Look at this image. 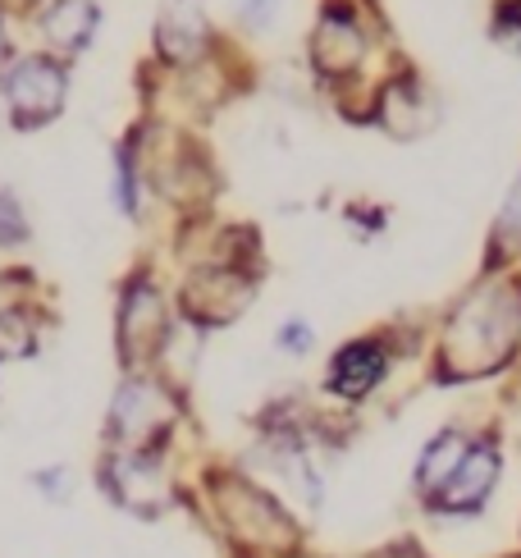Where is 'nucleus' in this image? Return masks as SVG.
Masks as SVG:
<instances>
[{
	"label": "nucleus",
	"instance_id": "f257e3e1",
	"mask_svg": "<svg viewBox=\"0 0 521 558\" xmlns=\"http://www.w3.org/2000/svg\"><path fill=\"white\" fill-rule=\"evenodd\" d=\"M521 343V284L471 289L458 312L444 320V335L435 348V380L439 385H467L504 371Z\"/></svg>",
	"mask_w": 521,
	"mask_h": 558
},
{
	"label": "nucleus",
	"instance_id": "f03ea898",
	"mask_svg": "<svg viewBox=\"0 0 521 558\" xmlns=\"http://www.w3.org/2000/svg\"><path fill=\"white\" fill-rule=\"evenodd\" d=\"M210 499H216L220 526L229 531L243 549H252L256 558H289L302 549V531L289 518L275 495H266L256 481L239 476V472H216L210 476Z\"/></svg>",
	"mask_w": 521,
	"mask_h": 558
},
{
	"label": "nucleus",
	"instance_id": "7ed1b4c3",
	"mask_svg": "<svg viewBox=\"0 0 521 558\" xmlns=\"http://www.w3.org/2000/svg\"><path fill=\"white\" fill-rule=\"evenodd\" d=\"M179 422V399L174 389L160 376H147V371H129L120 380V389L110 393L106 408V439L110 449H147L156 453V445L174 430Z\"/></svg>",
	"mask_w": 521,
	"mask_h": 558
},
{
	"label": "nucleus",
	"instance_id": "20e7f679",
	"mask_svg": "<svg viewBox=\"0 0 521 558\" xmlns=\"http://www.w3.org/2000/svg\"><path fill=\"white\" fill-rule=\"evenodd\" d=\"M0 97H5V114L14 129H41L60 120L69 97V69L51 51L14 56L0 69Z\"/></svg>",
	"mask_w": 521,
	"mask_h": 558
},
{
	"label": "nucleus",
	"instance_id": "39448f33",
	"mask_svg": "<svg viewBox=\"0 0 521 558\" xmlns=\"http://www.w3.org/2000/svg\"><path fill=\"white\" fill-rule=\"evenodd\" d=\"M252 298H256V270L210 262L187 270V279L179 284V312L183 325H193V330H225L252 307Z\"/></svg>",
	"mask_w": 521,
	"mask_h": 558
},
{
	"label": "nucleus",
	"instance_id": "423d86ee",
	"mask_svg": "<svg viewBox=\"0 0 521 558\" xmlns=\"http://www.w3.org/2000/svg\"><path fill=\"white\" fill-rule=\"evenodd\" d=\"M170 330L174 325H170V312H165L156 279L133 275L120 293V320H114V353L124 362V376L129 371H147L160 357Z\"/></svg>",
	"mask_w": 521,
	"mask_h": 558
},
{
	"label": "nucleus",
	"instance_id": "0eeeda50",
	"mask_svg": "<svg viewBox=\"0 0 521 558\" xmlns=\"http://www.w3.org/2000/svg\"><path fill=\"white\" fill-rule=\"evenodd\" d=\"M101 490L114 508H124L133 518H160L174 499L160 458L147 449H110L101 458Z\"/></svg>",
	"mask_w": 521,
	"mask_h": 558
},
{
	"label": "nucleus",
	"instance_id": "6e6552de",
	"mask_svg": "<svg viewBox=\"0 0 521 558\" xmlns=\"http://www.w3.org/2000/svg\"><path fill=\"white\" fill-rule=\"evenodd\" d=\"M306 51H312V69L329 83H343L358 74L366 60V28H362L358 10H352L348 0H329L316 19Z\"/></svg>",
	"mask_w": 521,
	"mask_h": 558
},
{
	"label": "nucleus",
	"instance_id": "1a4fd4ad",
	"mask_svg": "<svg viewBox=\"0 0 521 558\" xmlns=\"http://www.w3.org/2000/svg\"><path fill=\"white\" fill-rule=\"evenodd\" d=\"M389 371H393V348L385 335L348 339L325 366V393L339 403H362L385 385Z\"/></svg>",
	"mask_w": 521,
	"mask_h": 558
},
{
	"label": "nucleus",
	"instance_id": "9d476101",
	"mask_svg": "<svg viewBox=\"0 0 521 558\" xmlns=\"http://www.w3.org/2000/svg\"><path fill=\"white\" fill-rule=\"evenodd\" d=\"M499 476H504V449H499V439H494V435L471 439L462 468H458L453 481H448L444 490L431 499V508H435V513H444V518H476L481 508L489 504Z\"/></svg>",
	"mask_w": 521,
	"mask_h": 558
},
{
	"label": "nucleus",
	"instance_id": "9b49d317",
	"mask_svg": "<svg viewBox=\"0 0 521 558\" xmlns=\"http://www.w3.org/2000/svg\"><path fill=\"white\" fill-rule=\"evenodd\" d=\"M210 41V23H206V10L202 0H170L156 19V56L174 69H187L197 64L202 51Z\"/></svg>",
	"mask_w": 521,
	"mask_h": 558
},
{
	"label": "nucleus",
	"instance_id": "f8f14e48",
	"mask_svg": "<svg viewBox=\"0 0 521 558\" xmlns=\"http://www.w3.org/2000/svg\"><path fill=\"white\" fill-rule=\"evenodd\" d=\"M37 28L41 41L51 46V56H83L92 41H97L101 28V10L97 0H51L41 14H37Z\"/></svg>",
	"mask_w": 521,
	"mask_h": 558
},
{
	"label": "nucleus",
	"instance_id": "ddd939ff",
	"mask_svg": "<svg viewBox=\"0 0 521 558\" xmlns=\"http://www.w3.org/2000/svg\"><path fill=\"white\" fill-rule=\"evenodd\" d=\"M467 449H471V435L467 430H458V426H448V430H439V435H431V445L421 449V458H416V476H412V485H416V495L431 504L448 481H453V472L462 468V458H467Z\"/></svg>",
	"mask_w": 521,
	"mask_h": 558
},
{
	"label": "nucleus",
	"instance_id": "4468645a",
	"mask_svg": "<svg viewBox=\"0 0 521 558\" xmlns=\"http://www.w3.org/2000/svg\"><path fill=\"white\" fill-rule=\"evenodd\" d=\"M416 110L439 114V110H435V101L425 97V87H421L412 74H398V78L380 92V106H375V124L389 129L393 137H421V124L412 120Z\"/></svg>",
	"mask_w": 521,
	"mask_h": 558
},
{
	"label": "nucleus",
	"instance_id": "2eb2a0df",
	"mask_svg": "<svg viewBox=\"0 0 521 558\" xmlns=\"http://www.w3.org/2000/svg\"><path fill=\"white\" fill-rule=\"evenodd\" d=\"M512 257H521V174L508 189L499 220H494V234H489V266H504Z\"/></svg>",
	"mask_w": 521,
	"mask_h": 558
},
{
	"label": "nucleus",
	"instance_id": "dca6fc26",
	"mask_svg": "<svg viewBox=\"0 0 521 558\" xmlns=\"http://www.w3.org/2000/svg\"><path fill=\"white\" fill-rule=\"evenodd\" d=\"M37 343H41V330H37L33 312H23V307H5V312H0V362L33 357Z\"/></svg>",
	"mask_w": 521,
	"mask_h": 558
},
{
	"label": "nucleus",
	"instance_id": "f3484780",
	"mask_svg": "<svg viewBox=\"0 0 521 558\" xmlns=\"http://www.w3.org/2000/svg\"><path fill=\"white\" fill-rule=\"evenodd\" d=\"M110 197H114V206H120L129 220H137V206H142V170H137V151H133V143H120V147H114Z\"/></svg>",
	"mask_w": 521,
	"mask_h": 558
},
{
	"label": "nucleus",
	"instance_id": "a211bd4d",
	"mask_svg": "<svg viewBox=\"0 0 521 558\" xmlns=\"http://www.w3.org/2000/svg\"><path fill=\"white\" fill-rule=\"evenodd\" d=\"M489 37L504 46V51L521 56V0H499L489 14Z\"/></svg>",
	"mask_w": 521,
	"mask_h": 558
},
{
	"label": "nucleus",
	"instance_id": "6ab92c4d",
	"mask_svg": "<svg viewBox=\"0 0 521 558\" xmlns=\"http://www.w3.org/2000/svg\"><path fill=\"white\" fill-rule=\"evenodd\" d=\"M28 216H23V206L14 193L0 189V247H19V243H28Z\"/></svg>",
	"mask_w": 521,
	"mask_h": 558
},
{
	"label": "nucleus",
	"instance_id": "aec40b11",
	"mask_svg": "<svg viewBox=\"0 0 521 558\" xmlns=\"http://www.w3.org/2000/svg\"><path fill=\"white\" fill-rule=\"evenodd\" d=\"M275 343H279V353H289V357H306L316 348V330L306 325L302 316H289L279 325V335H275Z\"/></svg>",
	"mask_w": 521,
	"mask_h": 558
},
{
	"label": "nucleus",
	"instance_id": "412c9836",
	"mask_svg": "<svg viewBox=\"0 0 521 558\" xmlns=\"http://www.w3.org/2000/svg\"><path fill=\"white\" fill-rule=\"evenodd\" d=\"M233 14H239L252 33H266L275 28V19H279V0H229Z\"/></svg>",
	"mask_w": 521,
	"mask_h": 558
},
{
	"label": "nucleus",
	"instance_id": "4be33fe9",
	"mask_svg": "<svg viewBox=\"0 0 521 558\" xmlns=\"http://www.w3.org/2000/svg\"><path fill=\"white\" fill-rule=\"evenodd\" d=\"M33 485L46 495V499H69V485H74V472L69 468H41V472H33Z\"/></svg>",
	"mask_w": 521,
	"mask_h": 558
},
{
	"label": "nucleus",
	"instance_id": "5701e85b",
	"mask_svg": "<svg viewBox=\"0 0 521 558\" xmlns=\"http://www.w3.org/2000/svg\"><path fill=\"white\" fill-rule=\"evenodd\" d=\"M0 51H5V19H0Z\"/></svg>",
	"mask_w": 521,
	"mask_h": 558
}]
</instances>
